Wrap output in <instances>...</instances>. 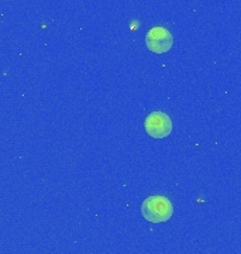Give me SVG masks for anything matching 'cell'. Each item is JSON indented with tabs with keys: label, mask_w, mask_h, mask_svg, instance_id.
<instances>
[{
	"label": "cell",
	"mask_w": 241,
	"mask_h": 254,
	"mask_svg": "<svg viewBox=\"0 0 241 254\" xmlns=\"http://www.w3.org/2000/svg\"><path fill=\"white\" fill-rule=\"evenodd\" d=\"M141 213L151 223H164L172 218L174 205L167 196L152 195L141 203Z\"/></svg>",
	"instance_id": "1"
},
{
	"label": "cell",
	"mask_w": 241,
	"mask_h": 254,
	"mask_svg": "<svg viewBox=\"0 0 241 254\" xmlns=\"http://www.w3.org/2000/svg\"><path fill=\"white\" fill-rule=\"evenodd\" d=\"M144 127L152 138H165L172 131V120L164 112H152L145 118Z\"/></svg>",
	"instance_id": "2"
},
{
	"label": "cell",
	"mask_w": 241,
	"mask_h": 254,
	"mask_svg": "<svg viewBox=\"0 0 241 254\" xmlns=\"http://www.w3.org/2000/svg\"><path fill=\"white\" fill-rule=\"evenodd\" d=\"M147 48L155 54H165L174 46V37L165 27H152L145 36Z\"/></svg>",
	"instance_id": "3"
}]
</instances>
